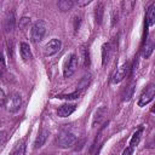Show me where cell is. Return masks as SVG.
I'll return each instance as SVG.
<instances>
[{
	"mask_svg": "<svg viewBox=\"0 0 155 155\" xmlns=\"http://www.w3.org/2000/svg\"><path fill=\"white\" fill-rule=\"evenodd\" d=\"M46 33V23L44 21H36L30 30V38L33 42H40Z\"/></svg>",
	"mask_w": 155,
	"mask_h": 155,
	"instance_id": "1",
	"label": "cell"
},
{
	"mask_svg": "<svg viewBox=\"0 0 155 155\" xmlns=\"http://www.w3.org/2000/svg\"><path fill=\"white\" fill-rule=\"evenodd\" d=\"M75 142H76V136L68 130L62 131L57 137V144L61 148H70L71 145H74Z\"/></svg>",
	"mask_w": 155,
	"mask_h": 155,
	"instance_id": "2",
	"label": "cell"
},
{
	"mask_svg": "<svg viewBox=\"0 0 155 155\" xmlns=\"http://www.w3.org/2000/svg\"><path fill=\"white\" fill-rule=\"evenodd\" d=\"M21 104H22V98H21V94L19 93H12L10 94L7 98H6V102H5V107L7 109L8 113H16L18 111V109L21 108Z\"/></svg>",
	"mask_w": 155,
	"mask_h": 155,
	"instance_id": "3",
	"label": "cell"
},
{
	"mask_svg": "<svg viewBox=\"0 0 155 155\" xmlns=\"http://www.w3.org/2000/svg\"><path fill=\"white\" fill-rule=\"evenodd\" d=\"M78 63L79 62H78L76 54H70L69 58L64 63V68H63V75H64V78H69V76H71L75 73V70L78 68Z\"/></svg>",
	"mask_w": 155,
	"mask_h": 155,
	"instance_id": "4",
	"label": "cell"
},
{
	"mask_svg": "<svg viewBox=\"0 0 155 155\" xmlns=\"http://www.w3.org/2000/svg\"><path fill=\"white\" fill-rule=\"evenodd\" d=\"M154 96H155V85L154 84H150L142 92V94L139 97V101H138V105L139 107H144L145 104H148L154 98Z\"/></svg>",
	"mask_w": 155,
	"mask_h": 155,
	"instance_id": "5",
	"label": "cell"
},
{
	"mask_svg": "<svg viewBox=\"0 0 155 155\" xmlns=\"http://www.w3.org/2000/svg\"><path fill=\"white\" fill-rule=\"evenodd\" d=\"M61 46H62V42H61V40H58V39H52V40H50L47 44H46V46H45V50H44V54L45 56H53V54H56L59 50H61Z\"/></svg>",
	"mask_w": 155,
	"mask_h": 155,
	"instance_id": "6",
	"label": "cell"
},
{
	"mask_svg": "<svg viewBox=\"0 0 155 155\" xmlns=\"http://www.w3.org/2000/svg\"><path fill=\"white\" fill-rule=\"evenodd\" d=\"M127 71H128V64L125 63V64H122L121 67H119L117 70L114 73L113 79H111V82H113V84H119V82H121V81L126 78Z\"/></svg>",
	"mask_w": 155,
	"mask_h": 155,
	"instance_id": "7",
	"label": "cell"
},
{
	"mask_svg": "<svg viewBox=\"0 0 155 155\" xmlns=\"http://www.w3.org/2000/svg\"><path fill=\"white\" fill-rule=\"evenodd\" d=\"M75 108H76V105H74V104H63L58 108L57 114L59 117H67L74 113Z\"/></svg>",
	"mask_w": 155,
	"mask_h": 155,
	"instance_id": "8",
	"label": "cell"
},
{
	"mask_svg": "<svg viewBox=\"0 0 155 155\" xmlns=\"http://www.w3.org/2000/svg\"><path fill=\"white\" fill-rule=\"evenodd\" d=\"M19 51H21L22 58H23L25 62H28V61H30V59L33 58L30 47H29V45H28L27 42H21V45H19Z\"/></svg>",
	"mask_w": 155,
	"mask_h": 155,
	"instance_id": "9",
	"label": "cell"
},
{
	"mask_svg": "<svg viewBox=\"0 0 155 155\" xmlns=\"http://www.w3.org/2000/svg\"><path fill=\"white\" fill-rule=\"evenodd\" d=\"M145 22L147 25H154L155 24V2H153L148 10H147V15H145Z\"/></svg>",
	"mask_w": 155,
	"mask_h": 155,
	"instance_id": "10",
	"label": "cell"
},
{
	"mask_svg": "<svg viewBox=\"0 0 155 155\" xmlns=\"http://www.w3.org/2000/svg\"><path fill=\"white\" fill-rule=\"evenodd\" d=\"M47 137H48V131H47V130H45V128H42V130L40 131V133L38 134V137H36L35 142H34V148H35V149H38V148L42 147V145H44V143L46 142Z\"/></svg>",
	"mask_w": 155,
	"mask_h": 155,
	"instance_id": "11",
	"label": "cell"
},
{
	"mask_svg": "<svg viewBox=\"0 0 155 155\" xmlns=\"http://www.w3.org/2000/svg\"><path fill=\"white\" fill-rule=\"evenodd\" d=\"M105 114H107V108H105V107H99V108L96 110V113H94V116H93V120H92V126L98 125V124L104 119Z\"/></svg>",
	"mask_w": 155,
	"mask_h": 155,
	"instance_id": "12",
	"label": "cell"
},
{
	"mask_svg": "<svg viewBox=\"0 0 155 155\" xmlns=\"http://www.w3.org/2000/svg\"><path fill=\"white\" fill-rule=\"evenodd\" d=\"M110 53H111V46L109 42H105L102 45V64L105 65L109 61V57H110Z\"/></svg>",
	"mask_w": 155,
	"mask_h": 155,
	"instance_id": "13",
	"label": "cell"
},
{
	"mask_svg": "<svg viewBox=\"0 0 155 155\" xmlns=\"http://www.w3.org/2000/svg\"><path fill=\"white\" fill-rule=\"evenodd\" d=\"M103 13H104V5H103V2H98L97 6H96V8H94V19H96V23L97 24H101L102 23Z\"/></svg>",
	"mask_w": 155,
	"mask_h": 155,
	"instance_id": "14",
	"label": "cell"
},
{
	"mask_svg": "<svg viewBox=\"0 0 155 155\" xmlns=\"http://www.w3.org/2000/svg\"><path fill=\"white\" fill-rule=\"evenodd\" d=\"M24 154H25V142L24 140H19L10 153V155H24Z\"/></svg>",
	"mask_w": 155,
	"mask_h": 155,
	"instance_id": "15",
	"label": "cell"
},
{
	"mask_svg": "<svg viewBox=\"0 0 155 155\" xmlns=\"http://www.w3.org/2000/svg\"><path fill=\"white\" fill-rule=\"evenodd\" d=\"M15 28V16L13 12H10V15L5 19V29L6 31H12Z\"/></svg>",
	"mask_w": 155,
	"mask_h": 155,
	"instance_id": "16",
	"label": "cell"
},
{
	"mask_svg": "<svg viewBox=\"0 0 155 155\" xmlns=\"http://www.w3.org/2000/svg\"><path fill=\"white\" fill-rule=\"evenodd\" d=\"M154 48H155V44L151 40H148L147 44H145V46H144V50H143V57L144 58H149L150 54L153 53Z\"/></svg>",
	"mask_w": 155,
	"mask_h": 155,
	"instance_id": "17",
	"label": "cell"
},
{
	"mask_svg": "<svg viewBox=\"0 0 155 155\" xmlns=\"http://www.w3.org/2000/svg\"><path fill=\"white\" fill-rule=\"evenodd\" d=\"M74 1H71V0H61V1H58V8L61 10V11H68V10H70L73 6H74Z\"/></svg>",
	"mask_w": 155,
	"mask_h": 155,
	"instance_id": "18",
	"label": "cell"
},
{
	"mask_svg": "<svg viewBox=\"0 0 155 155\" xmlns=\"http://www.w3.org/2000/svg\"><path fill=\"white\" fill-rule=\"evenodd\" d=\"M142 132H143V128L140 127L139 130H137L134 133H133V136H132V138H131V140H130V147H132V148H134L138 143H139V140H140V134H142Z\"/></svg>",
	"mask_w": 155,
	"mask_h": 155,
	"instance_id": "19",
	"label": "cell"
},
{
	"mask_svg": "<svg viewBox=\"0 0 155 155\" xmlns=\"http://www.w3.org/2000/svg\"><path fill=\"white\" fill-rule=\"evenodd\" d=\"M81 94V91H75L73 93H69V94H64V96H59V98H65V99H75V98H79Z\"/></svg>",
	"mask_w": 155,
	"mask_h": 155,
	"instance_id": "20",
	"label": "cell"
},
{
	"mask_svg": "<svg viewBox=\"0 0 155 155\" xmlns=\"http://www.w3.org/2000/svg\"><path fill=\"white\" fill-rule=\"evenodd\" d=\"M29 24H30V18L23 17V18L19 19V28H22L23 30H24L27 27H29Z\"/></svg>",
	"mask_w": 155,
	"mask_h": 155,
	"instance_id": "21",
	"label": "cell"
},
{
	"mask_svg": "<svg viewBox=\"0 0 155 155\" xmlns=\"http://www.w3.org/2000/svg\"><path fill=\"white\" fill-rule=\"evenodd\" d=\"M134 84H131L130 86H128V91L126 92V94H125V97H124V101H128L131 97H132V94H133V90H134Z\"/></svg>",
	"mask_w": 155,
	"mask_h": 155,
	"instance_id": "22",
	"label": "cell"
},
{
	"mask_svg": "<svg viewBox=\"0 0 155 155\" xmlns=\"http://www.w3.org/2000/svg\"><path fill=\"white\" fill-rule=\"evenodd\" d=\"M132 154H133V148H132V147L126 148V149L124 150V153H122V155H132Z\"/></svg>",
	"mask_w": 155,
	"mask_h": 155,
	"instance_id": "23",
	"label": "cell"
},
{
	"mask_svg": "<svg viewBox=\"0 0 155 155\" xmlns=\"http://www.w3.org/2000/svg\"><path fill=\"white\" fill-rule=\"evenodd\" d=\"M85 65H86V67L90 65V56H88V51L85 52Z\"/></svg>",
	"mask_w": 155,
	"mask_h": 155,
	"instance_id": "24",
	"label": "cell"
},
{
	"mask_svg": "<svg viewBox=\"0 0 155 155\" xmlns=\"http://www.w3.org/2000/svg\"><path fill=\"white\" fill-rule=\"evenodd\" d=\"M90 2H91V1H90V0H87V1H78L76 4H78L79 6H84V5H88Z\"/></svg>",
	"mask_w": 155,
	"mask_h": 155,
	"instance_id": "25",
	"label": "cell"
},
{
	"mask_svg": "<svg viewBox=\"0 0 155 155\" xmlns=\"http://www.w3.org/2000/svg\"><path fill=\"white\" fill-rule=\"evenodd\" d=\"M5 68H6V65H5V57H2L1 58V69H2V71L5 70Z\"/></svg>",
	"mask_w": 155,
	"mask_h": 155,
	"instance_id": "26",
	"label": "cell"
},
{
	"mask_svg": "<svg viewBox=\"0 0 155 155\" xmlns=\"http://www.w3.org/2000/svg\"><path fill=\"white\" fill-rule=\"evenodd\" d=\"M150 111H151V113H153V114H155V104H154V107H153V108H151V110H150Z\"/></svg>",
	"mask_w": 155,
	"mask_h": 155,
	"instance_id": "27",
	"label": "cell"
}]
</instances>
